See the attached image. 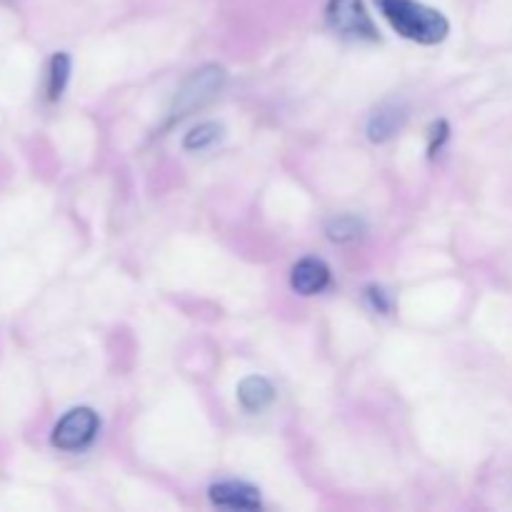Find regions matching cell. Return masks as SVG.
Wrapping results in <instances>:
<instances>
[{"mask_svg": "<svg viewBox=\"0 0 512 512\" xmlns=\"http://www.w3.org/2000/svg\"><path fill=\"white\" fill-rule=\"evenodd\" d=\"M383 18L403 38L420 45H438L448 38L450 23L440 10L428 8L418 0H375Z\"/></svg>", "mask_w": 512, "mask_h": 512, "instance_id": "6da1fadb", "label": "cell"}, {"mask_svg": "<svg viewBox=\"0 0 512 512\" xmlns=\"http://www.w3.org/2000/svg\"><path fill=\"white\" fill-rule=\"evenodd\" d=\"M223 85L225 70L220 68V65H205V68L195 70V73L185 80L183 88L178 90V95H175V103L173 108H170V123L183 120L185 115H190L193 110L210 103V100L223 90Z\"/></svg>", "mask_w": 512, "mask_h": 512, "instance_id": "7a4b0ae2", "label": "cell"}, {"mask_svg": "<svg viewBox=\"0 0 512 512\" xmlns=\"http://www.w3.org/2000/svg\"><path fill=\"white\" fill-rule=\"evenodd\" d=\"M328 23L350 40H378L380 33L365 10L363 0H328Z\"/></svg>", "mask_w": 512, "mask_h": 512, "instance_id": "3957f363", "label": "cell"}, {"mask_svg": "<svg viewBox=\"0 0 512 512\" xmlns=\"http://www.w3.org/2000/svg\"><path fill=\"white\" fill-rule=\"evenodd\" d=\"M100 430L98 415L90 408H75L58 420L53 430V445L58 450H83L95 440Z\"/></svg>", "mask_w": 512, "mask_h": 512, "instance_id": "277c9868", "label": "cell"}, {"mask_svg": "<svg viewBox=\"0 0 512 512\" xmlns=\"http://www.w3.org/2000/svg\"><path fill=\"white\" fill-rule=\"evenodd\" d=\"M290 285L300 295H318L330 285V268L320 258H305L290 273Z\"/></svg>", "mask_w": 512, "mask_h": 512, "instance_id": "5b68a950", "label": "cell"}, {"mask_svg": "<svg viewBox=\"0 0 512 512\" xmlns=\"http://www.w3.org/2000/svg\"><path fill=\"white\" fill-rule=\"evenodd\" d=\"M210 500L218 508L230 510H258L260 493L248 483H218L210 488Z\"/></svg>", "mask_w": 512, "mask_h": 512, "instance_id": "8992f818", "label": "cell"}, {"mask_svg": "<svg viewBox=\"0 0 512 512\" xmlns=\"http://www.w3.org/2000/svg\"><path fill=\"white\" fill-rule=\"evenodd\" d=\"M238 400L250 413H263L265 408L273 405L275 388L270 385V380L260 378V375H250L238 385Z\"/></svg>", "mask_w": 512, "mask_h": 512, "instance_id": "52a82bcc", "label": "cell"}, {"mask_svg": "<svg viewBox=\"0 0 512 512\" xmlns=\"http://www.w3.org/2000/svg\"><path fill=\"white\" fill-rule=\"evenodd\" d=\"M405 123V113L400 108H380L375 110L373 118H370L368 123V135L373 143H383V140L393 138L395 133H398L400 128H403Z\"/></svg>", "mask_w": 512, "mask_h": 512, "instance_id": "ba28073f", "label": "cell"}, {"mask_svg": "<svg viewBox=\"0 0 512 512\" xmlns=\"http://www.w3.org/2000/svg\"><path fill=\"white\" fill-rule=\"evenodd\" d=\"M220 135H223V125L203 123V125H198V128H193L188 135H185L183 148L193 150V153H198V150H208L210 145L218 143Z\"/></svg>", "mask_w": 512, "mask_h": 512, "instance_id": "9c48e42d", "label": "cell"}, {"mask_svg": "<svg viewBox=\"0 0 512 512\" xmlns=\"http://www.w3.org/2000/svg\"><path fill=\"white\" fill-rule=\"evenodd\" d=\"M70 78V58L65 53L53 55L50 60V73H48V98L58 100L63 95L65 85Z\"/></svg>", "mask_w": 512, "mask_h": 512, "instance_id": "30bf717a", "label": "cell"}, {"mask_svg": "<svg viewBox=\"0 0 512 512\" xmlns=\"http://www.w3.org/2000/svg\"><path fill=\"white\" fill-rule=\"evenodd\" d=\"M363 235V223L355 215H338L328 223V238L333 243H350Z\"/></svg>", "mask_w": 512, "mask_h": 512, "instance_id": "8fae6325", "label": "cell"}, {"mask_svg": "<svg viewBox=\"0 0 512 512\" xmlns=\"http://www.w3.org/2000/svg\"><path fill=\"white\" fill-rule=\"evenodd\" d=\"M445 138H448V123L440 120V123H435L433 128H430V155H435V150L443 145Z\"/></svg>", "mask_w": 512, "mask_h": 512, "instance_id": "7c38bea8", "label": "cell"}]
</instances>
